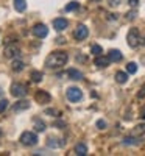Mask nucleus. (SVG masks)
Returning <instances> with one entry per match:
<instances>
[{"mask_svg":"<svg viewBox=\"0 0 145 156\" xmlns=\"http://www.w3.org/2000/svg\"><path fill=\"white\" fill-rule=\"evenodd\" d=\"M67 59H69V56L65 51H53V53L47 58L45 64L50 69H58V67H62L64 64L67 62Z\"/></svg>","mask_w":145,"mask_h":156,"instance_id":"nucleus-1","label":"nucleus"},{"mask_svg":"<svg viewBox=\"0 0 145 156\" xmlns=\"http://www.w3.org/2000/svg\"><path fill=\"white\" fill-rule=\"evenodd\" d=\"M37 136L34 134V133H31V131H23L22 134H20V142L23 145H27V147H31V145H36L37 144Z\"/></svg>","mask_w":145,"mask_h":156,"instance_id":"nucleus-2","label":"nucleus"},{"mask_svg":"<svg viewBox=\"0 0 145 156\" xmlns=\"http://www.w3.org/2000/svg\"><path fill=\"white\" fill-rule=\"evenodd\" d=\"M126 41H128V45L131 48H136L139 45V41H140V34H139V30L137 28H131L128 31V36H126Z\"/></svg>","mask_w":145,"mask_h":156,"instance_id":"nucleus-3","label":"nucleus"},{"mask_svg":"<svg viewBox=\"0 0 145 156\" xmlns=\"http://www.w3.org/2000/svg\"><path fill=\"white\" fill-rule=\"evenodd\" d=\"M65 95H67V100L72 101V103H76V101H80L83 98V92L78 87H69Z\"/></svg>","mask_w":145,"mask_h":156,"instance_id":"nucleus-4","label":"nucleus"},{"mask_svg":"<svg viewBox=\"0 0 145 156\" xmlns=\"http://www.w3.org/2000/svg\"><path fill=\"white\" fill-rule=\"evenodd\" d=\"M34 100H36V103H39V105H47V103H50L51 97H50V94L47 92V90H36Z\"/></svg>","mask_w":145,"mask_h":156,"instance_id":"nucleus-5","label":"nucleus"},{"mask_svg":"<svg viewBox=\"0 0 145 156\" xmlns=\"http://www.w3.org/2000/svg\"><path fill=\"white\" fill-rule=\"evenodd\" d=\"M87 34H89V30H87L86 25H83V23L78 25V27L75 28V31H73V37L76 39V41H83V39L87 37Z\"/></svg>","mask_w":145,"mask_h":156,"instance_id":"nucleus-6","label":"nucleus"},{"mask_svg":"<svg viewBox=\"0 0 145 156\" xmlns=\"http://www.w3.org/2000/svg\"><path fill=\"white\" fill-rule=\"evenodd\" d=\"M11 94L14 95V97H25L27 95V87H25L23 84H20V83H14L11 86Z\"/></svg>","mask_w":145,"mask_h":156,"instance_id":"nucleus-7","label":"nucleus"},{"mask_svg":"<svg viewBox=\"0 0 145 156\" xmlns=\"http://www.w3.org/2000/svg\"><path fill=\"white\" fill-rule=\"evenodd\" d=\"M33 34L36 36V37H45L47 34H48V28L45 27L44 23H36L34 27H33Z\"/></svg>","mask_w":145,"mask_h":156,"instance_id":"nucleus-8","label":"nucleus"},{"mask_svg":"<svg viewBox=\"0 0 145 156\" xmlns=\"http://www.w3.org/2000/svg\"><path fill=\"white\" fill-rule=\"evenodd\" d=\"M5 56L6 58H19L20 56V48L16 45V44H12V45H8L5 48Z\"/></svg>","mask_w":145,"mask_h":156,"instance_id":"nucleus-9","label":"nucleus"},{"mask_svg":"<svg viewBox=\"0 0 145 156\" xmlns=\"http://www.w3.org/2000/svg\"><path fill=\"white\" fill-rule=\"evenodd\" d=\"M67 25H69V22H67V19H64V17H58V19L53 20V28L56 31L65 30V28H67Z\"/></svg>","mask_w":145,"mask_h":156,"instance_id":"nucleus-10","label":"nucleus"},{"mask_svg":"<svg viewBox=\"0 0 145 156\" xmlns=\"http://www.w3.org/2000/svg\"><path fill=\"white\" fill-rule=\"evenodd\" d=\"M109 58L108 56H103V55H98L97 58H95V61H94V64L97 67H108L109 66Z\"/></svg>","mask_w":145,"mask_h":156,"instance_id":"nucleus-11","label":"nucleus"},{"mask_svg":"<svg viewBox=\"0 0 145 156\" xmlns=\"http://www.w3.org/2000/svg\"><path fill=\"white\" fill-rule=\"evenodd\" d=\"M30 108V101H27V100H20V101H17L14 106H12V111L14 112H19V111H25V109H28Z\"/></svg>","mask_w":145,"mask_h":156,"instance_id":"nucleus-12","label":"nucleus"},{"mask_svg":"<svg viewBox=\"0 0 145 156\" xmlns=\"http://www.w3.org/2000/svg\"><path fill=\"white\" fill-rule=\"evenodd\" d=\"M108 58H109V61H111V62H118V61L122 59V53H120V50H115V48L109 50Z\"/></svg>","mask_w":145,"mask_h":156,"instance_id":"nucleus-13","label":"nucleus"},{"mask_svg":"<svg viewBox=\"0 0 145 156\" xmlns=\"http://www.w3.org/2000/svg\"><path fill=\"white\" fill-rule=\"evenodd\" d=\"M64 145L62 139H55V137H50L47 139V147H51V148H59Z\"/></svg>","mask_w":145,"mask_h":156,"instance_id":"nucleus-14","label":"nucleus"},{"mask_svg":"<svg viewBox=\"0 0 145 156\" xmlns=\"http://www.w3.org/2000/svg\"><path fill=\"white\" fill-rule=\"evenodd\" d=\"M67 75H69L70 80H75V81H78V80H81V78H83V73L80 70H76V69H69Z\"/></svg>","mask_w":145,"mask_h":156,"instance_id":"nucleus-15","label":"nucleus"},{"mask_svg":"<svg viewBox=\"0 0 145 156\" xmlns=\"http://www.w3.org/2000/svg\"><path fill=\"white\" fill-rule=\"evenodd\" d=\"M115 81L120 83V84H125L128 81V72H117L115 73Z\"/></svg>","mask_w":145,"mask_h":156,"instance_id":"nucleus-16","label":"nucleus"},{"mask_svg":"<svg viewBox=\"0 0 145 156\" xmlns=\"http://www.w3.org/2000/svg\"><path fill=\"white\" fill-rule=\"evenodd\" d=\"M14 8L19 12H23L27 9V0H14Z\"/></svg>","mask_w":145,"mask_h":156,"instance_id":"nucleus-17","label":"nucleus"},{"mask_svg":"<svg viewBox=\"0 0 145 156\" xmlns=\"http://www.w3.org/2000/svg\"><path fill=\"white\" fill-rule=\"evenodd\" d=\"M140 144V139L134 137V136H128L123 139V145H139Z\"/></svg>","mask_w":145,"mask_h":156,"instance_id":"nucleus-18","label":"nucleus"},{"mask_svg":"<svg viewBox=\"0 0 145 156\" xmlns=\"http://www.w3.org/2000/svg\"><path fill=\"white\" fill-rule=\"evenodd\" d=\"M11 67H12V70H14V72H20V70H23L25 64H23V61H20V59H17V58H16L14 61H12Z\"/></svg>","mask_w":145,"mask_h":156,"instance_id":"nucleus-19","label":"nucleus"},{"mask_svg":"<svg viewBox=\"0 0 145 156\" xmlns=\"http://www.w3.org/2000/svg\"><path fill=\"white\" fill-rule=\"evenodd\" d=\"M75 153H76L78 156H86V154H87V147H86L84 144H76Z\"/></svg>","mask_w":145,"mask_h":156,"instance_id":"nucleus-20","label":"nucleus"},{"mask_svg":"<svg viewBox=\"0 0 145 156\" xmlns=\"http://www.w3.org/2000/svg\"><path fill=\"white\" fill-rule=\"evenodd\" d=\"M34 129H36V131H39V133H42L44 129H45V123L41 119H36L34 120Z\"/></svg>","mask_w":145,"mask_h":156,"instance_id":"nucleus-21","label":"nucleus"},{"mask_svg":"<svg viewBox=\"0 0 145 156\" xmlns=\"http://www.w3.org/2000/svg\"><path fill=\"white\" fill-rule=\"evenodd\" d=\"M90 53H92V55H95V56H98V55L103 53V48H101L98 44H94V45L90 47Z\"/></svg>","mask_w":145,"mask_h":156,"instance_id":"nucleus-22","label":"nucleus"},{"mask_svg":"<svg viewBox=\"0 0 145 156\" xmlns=\"http://www.w3.org/2000/svg\"><path fill=\"white\" fill-rule=\"evenodd\" d=\"M133 134L134 136H140V134H145V123L142 125H137L134 129H133Z\"/></svg>","mask_w":145,"mask_h":156,"instance_id":"nucleus-23","label":"nucleus"},{"mask_svg":"<svg viewBox=\"0 0 145 156\" xmlns=\"http://www.w3.org/2000/svg\"><path fill=\"white\" fill-rule=\"evenodd\" d=\"M126 72L128 73H136L137 72V64L136 62H128L126 64Z\"/></svg>","mask_w":145,"mask_h":156,"instance_id":"nucleus-24","label":"nucleus"},{"mask_svg":"<svg viewBox=\"0 0 145 156\" xmlns=\"http://www.w3.org/2000/svg\"><path fill=\"white\" fill-rule=\"evenodd\" d=\"M31 80L34 81V83H41V80H42V72H31Z\"/></svg>","mask_w":145,"mask_h":156,"instance_id":"nucleus-25","label":"nucleus"},{"mask_svg":"<svg viewBox=\"0 0 145 156\" xmlns=\"http://www.w3.org/2000/svg\"><path fill=\"white\" fill-rule=\"evenodd\" d=\"M78 6H80L78 2H70L69 5H65V11H75V9H78Z\"/></svg>","mask_w":145,"mask_h":156,"instance_id":"nucleus-26","label":"nucleus"},{"mask_svg":"<svg viewBox=\"0 0 145 156\" xmlns=\"http://www.w3.org/2000/svg\"><path fill=\"white\" fill-rule=\"evenodd\" d=\"M6 108H8V100H5V98L0 100V112H3Z\"/></svg>","mask_w":145,"mask_h":156,"instance_id":"nucleus-27","label":"nucleus"},{"mask_svg":"<svg viewBox=\"0 0 145 156\" xmlns=\"http://www.w3.org/2000/svg\"><path fill=\"white\" fill-rule=\"evenodd\" d=\"M97 128L104 129V128H106V122H104V120H97Z\"/></svg>","mask_w":145,"mask_h":156,"instance_id":"nucleus-28","label":"nucleus"},{"mask_svg":"<svg viewBox=\"0 0 145 156\" xmlns=\"http://www.w3.org/2000/svg\"><path fill=\"white\" fill-rule=\"evenodd\" d=\"M136 17V11H131V12H128V14H126V19L128 20H133Z\"/></svg>","mask_w":145,"mask_h":156,"instance_id":"nucleus-29","label":"nucleus"},{"mask_svg":"<svg viewBox=\"0 0 145 156\" xmlns=\"http://www.w3.org/2000/svg\"><path fill=\"white\" fill-rule=\"evenodd\" d=\"M128 3H129V6H133V8H136V6L139 5V0H128Z\"/></svg>","mask_w":145,"mask_h":156,"instance_id":"nucleus-30","label":"nucleus"},{"mask_svg":"<svg viewBox=\"0 0 145 156\" xmlns=\"http://www.w3.org/2000/svg\"><path fill=\"white\" fill-rule=\"evenodd\" d=\"M118 3H120V0H109V5H112V6H117Z\"/></svg>","mask_w":145,"mask_h":156,"instance_id":"nucleus-31","label":"nucleus"},{"mask_svg":"<svg viewBox=\"0 0 145 156\" xmlns=\"http://www.w3.org/2000/svg\"><path fill=\"white\" fill-rule=\"evenodd\" d=\"M45 114H51V115H58V112H56L55 109H47V111H45Z\"/></svg>","mask_w":145,"mask_h":156,"instance_id":"nucleus-32","label":"nucleus"},{"mask_svg":"<svg viewBox=\"0 0 145 156\" xmlns=\"http://www.w3.org/2000/svg\"><path fill=\"white\" fill-rule=\"evenodd\" d=\"M140 119L145 120V106H142V109H140Z\"/></svg>","mask_w":145,"mask_h":156,"instance_id":"nucleus-33","label":"nucleus"},{"mask_svg":"<svg viewBox=\"0 0 145 156\" xmlns=\"http://www.w3.org/2000/svg\"><path fill=\"white\" fill-rule=\"evenodd\" d=\"M142 97H145V87L140 90V92H139V98H142Z\"/></svg>","mask_w":145,"mask_h":156,"instance_id":"nucleus-34","label":"nucleus"},{"mask_svg":"<svg viewBox=\"0 0 145 156\" xmlns=\"http://www.w3.org/2000/svg\"><path fill=\"white\" fill-rule=\"evenodd\" d=\"M64 125H65L64 122H56V123H55V126H64Z\"/></svg>","mask_w":145,"mask_h":156,"instance_id":"nucleus-35","label":"nucleus"},{"mask_svg":"<svg viewBox=\"0 0 145 156\" xmlns=\"http://www.w3.org/2000/svg\"><path fill=\"white\" fill-rule=\"evenodd\" d=\"M0 95H2V89H0Z\"/></svg>","mask_w":145,"mask_h":156,"instance_id":"nucleus-36","label":"nucleus"},{"mask_svg":"<svg viewBox=\"0 0 145 156\" xmlns=\"http://www.w3.org/2000/svg\"><path fill=\"white\" fill-rule=\"evenodd\" d=\"M0 134H2V129H0Z\"/></svg>","mask_w":145,"mask_h":156,"instance_id":"nucleus-37","label":"nucleus"}]
</instances>
